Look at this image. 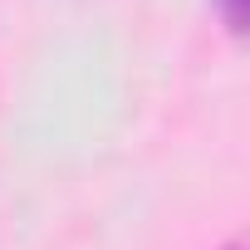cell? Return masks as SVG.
Segmentation results:
<instances>
[{"label": "cell", "mask_w": 250, "mask_h": 250, "mask_svg": "<svg viewBox=\"0 0 250 250\" xmlns=\"http://www.w3.org/2000/svg\"><path fill=\"white\" fill-rule=\"evenodd\" d=\"M211 10L226 25V35H240L245 30V0H211Z\"/></svg>", "instance_id": "cell-1"}, {"label": "cell", "mask_w": 250, "mask_h": 250, "mask_svg": "<svg viewBox=\"0 0 250 250\" xmlns=\"http://www.w3.org/2000/svg\"><path fill=\"white\" fill-rule=\"evenodd\" d=\"M221 250H245V245H240V235H230V240H226Z\"/></svg>", "instance_id": "cell-2"}]
</instances>
